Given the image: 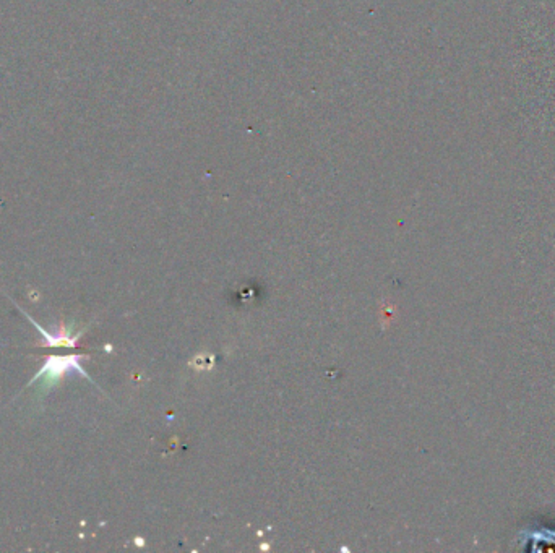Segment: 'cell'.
Instances as JSON below:
<instances>
[{"label":"cell","instance_id":"cell-2","mask_svg":"<svg viewBox=\"0 0 555 553\" xmlns=\"http://www.w3.org/2000/svg\"><path fill=\"white\" fill-rule=\"evenodd\" d=\"M31 321H33V320H31ZM33 323H34V321H33ZM36 326H38V325H36ZM38 328L41 330V326H38ZM41 333H43V336L46 338V344L52 345V348H59V345H62V344L67 345V348H72V345L75 344V341L78 339V336L75 338V336L72 334L70 326H68V328H63L61 333H57V334H49L48 331H44V330H41Z\"/></svg>","mask_w":555,"mask_h":553},{"label":"cell","instance_id":"cell-1","mask_svg":"<svg viewBox=\"0 0 555 553\" xmlns=\"http://www.w3.org/2000/svg\"><path fill=\"white\" fill-rule=\"evenodd\" d=\"M80 357L78 356H68V357H48L44 367L41 368L39 373H36L34 380H43V385H41V391H49L50 388H54L59 381L62 380V376H65L67 373H81L85 375L83 368L80 367Z\"/></svg>","mask_w":555,"mask_h":553}]
</instances>
